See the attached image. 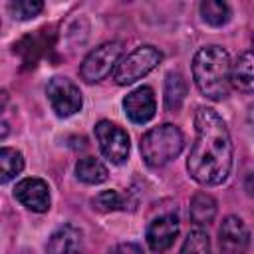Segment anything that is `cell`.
<instances>
[{"mask_svg": "<svg viewBox=\"0 0 254 254\" xmlns=\"http://www.w3.org/2000/svg\"><path fill=\"white\" fill-rule=\"evenodd\" d=\"M187 171L204 187L222 185L232 171V139L224 119L212 107H198L194 113V143Z\"/></svg>", "mask_w": 254, "mask_h": 254, "instance_id": "1", "label": "cell"}, {"mask_svg": "<svg viewBox=\"0 0 254 254\" xmlns=\"http://www.w3.org/2000/svg\"><path fill=\"white\" fill-rule=\"evenodd\" d=\"M192 79L204 97L212 101L224 99L232 87V62L228 52L216 44L200 48L192 58Z\"/></svg>", "mask_w": 254, "mask_h": 254, "instance_id": "2", "label": "cell"}, {"mask_svg": "<svg viewBox=\"0 0 254 254\" xmlns=\"http://www.w3.org/2000/svg\"><path fill=\"white\" fill-rule=\"evenodd\" d=\"M183 145H185V139H183L181 129L173 123H163V125L151 127L141 137L139 149H141L143 161L149 167L157 169L177 159L179 153L183 151Z\"/></svg>", "mask_w": 254, "mask_h": 254, "instance_id": "3", "label": "cell"}, {"mask_svg": "<svg viewBox=\"0 0 254 254\" xmlns=\"http://www.w3.org/2000/svg\"><path fill=\"white\" fill-rule=\"evenodd\" d=\"M163 60V54L155 46H139L129 52L123 60H119L117 67L113 69V79L117 85H129L137 79L151 73Z\"/></svg>", "mask_w": 254, "mask_h": 254, "instance_id": "4", "label": "cell"}, {"mask_svg": "<svg viewBox=\"0 0 254 254\" xmlns=\"http://www.w3.org/2000/svg\"><path fill=\"white\" fill-rule=\"evenodd\" d=\"M121 52H123L121 42H105V44L97 46L83 58V62L79 65V77L85 83L101 81L105 75L111 73V69L117 67Z\"/></svg>", "mask_w": 254, "mask_h": 254, "instance_id": "5", "label": "cell"}, {"mask_svg": "<svg viewBox=\"0 0 254 254\" xmlns=\"http://www.w3.org/2000/svg\"><path fill=\"white\" fill-rule=\"evenodd\" d=\"M46 95H48V101L58 117H71L83 105L81 91L69 77H62V75L52 77L48 81Z\"/></svg>", "mask_w": 254, "mask_h": 254, "instance_id": "6", "label": "cell"}, {"mask_svg": "<svg viewBox=\"0 0 254 254\" xmlns=\"http://www.w3.org/2000/svg\"><path fill=\"white\" fill-rule=\"evenodd\" d=\"M95 139L107 161H111L113 165H123L127 161L131 143L125 129L107 119H101L99 123H95Z\"/></svg>", "mask_w": 254, "mask_h": 254, "instance_id": "7", "label": "cell"}, {"mask_svg": "<svg viewBox=\"0 0 254 254\" xmlns=\"http://www.w3.org/2000/svg\"><path fill=\"white\" fill-rule=\"evenodd\" d=\"M14 196L22 206H26L32 212H46L50 210V204H52L50 187L46 181L38 177L22 179L14 189Z\"/></svg>", "mask_w": 254, "mask_h": 254, "instance_id": "8", "label": "cell"}, {"mask_svg": "<svg viewBox=\"0 0 254 254\" xmlns=\"http://www.w3.org/2000/svg\"><path fill=\"white\" fill-rule=\"evenodd\" d=\"M218 242H220L222 254H246V248L250 242V232H248L244 220L234 214L226 216L218 228Z\"/></svg>", "mask_w": 254, "mask_h": 254, "instance_id": "9", "label": "cell"}, {"mask_svg": "<svg viewBox=\"0 0 254 254\" xmlns=\"http://www.w3.org/2000/svg\"><path fill=\"white\" fill-rule=\"evenodd\" d=\"M123 109H125V115L137 125L151 121L157 111V99H155L153 89L147 85H141L129 91L123 99Z\"/></svg>", "mask_w": 254, "mask_h": 254, "instance_id": "10", "label": "cell"}, {"mask_svg": "<svg viewBox=\"0 0 254 254\" xmlns=\"http://www.w3.org/2000/svg\"><path fill=\"white\" fill-rule=\"evenodd\" d=\"M179 230H181V226H179V218L175 214H163V216L155 218L147 226V234H145L149 248L157 254L167 252L173 246V242L177 240Z\"/></svg>", "mask_w": 254, "mask_h": 254, "instance_id": "11", "label": "cell"}, {"mask_svg": "<svg viewBox=\"0 0 254 254\" xmlns=\"http://www.w3.org/2000/svg\"><path fill=\"white\" fill-rule=\"evenodd\" d=\"M46 252L48 254H81L83 252L81 230L71 224H64L50 236L46 244Z\"/></svg>", "mask_w": 254, "mask_h": 254, "instance_id": "12", "label": "cell"}, {"mask_svg": "<svg viewBox=\"0 0 254 254\" xmlns=\"http://www.w3.org/2000/svg\"><path fill=\"white\" fill-rule=\"evenodd\" d=\"M232 85L242 93H254V50L244 52L232 64Z\"/></svg>", "mask_w": 254, "mask_h": 254, "instance_id": "13", "label": "cell"}, {"mask_svg": "<svg viewBox=\"0 0 254 254\" xmlns=\"http://www.w3.org/2000/svg\"><path fill=\"white\" fill-rule=\"evenodd\" d=\"M107 167L95 157H83L75 163V177L85 185H101L107 181Z\"/></svg>", "mask_w": 254, "mask_h": 254, "instance_id": "14", "label": "cell"}, {"mask_svg": "<svg viewBox=\"0 0 254 254\" xmlns=\"http://www.w3.org/2000/svg\"><path fill=\"white\" fill-rule=\"evenodd\" d=\"M189 214L194 224H208L216 216V200L208 192H194L190 198Z\"/></svg>", "mask_w": 254, "mask_h": 254, "instance_id": "15", "label": "cell"}, {"mask_svg": "<svg viewBox=\"0 0 254 254\" xmlns=\"http://www.w3.org/2000/svg\"><path fill=\"white\" fill-rule=\"evenodd\" d=\"M187 95V83L179 71H169L165 77V109L177 111L181 109Z\"/></svg>", "mask_w": 254, "mask_h": 254, "instance_id": "16", "label": "cell"}, {"mask_svg": "<svg viewBox=\"0 0 254 254\" xmlns=\"http://www.w3.org/2000/svg\"><path fill=\"white\" fill-rule=\"evenodd\" d=\"M24 169V155L18 149L4 147L0 151V183H10L16 175H20Z\"/></svg>", "mask_w": 254, "mask_h": 254, "instance_id": "17", "label": "cell"}, {"mask_svg": "<svg viewBox=\"0 0 254 254\" xmlns=\"http://www.w3.org/2000/svg\"><path fill=\"white\" fill-rule=\"evenodd\" d=\"M200 16L208 26L220 28V26L228 24L230 8H228V4H224L220 0H204V2H200Z\"/></svg>", "mask_w": 254, "mask_h": 254, "instance_id": "18", "label": "cell"}, {"mask_svg": "<svg viewBox=\"0 0 254 254\" xmlns=\"http://www.w3.org/2000/svg\"><path fill=\"white\" fill-rule=\"evenodd\" d=\"M179 254H210V240L208 234L200 228H194L187 234L183 248Z\"/></svg>", "mask_w": 254, "mask_h": 254, "instance_id": "19", "label": "cell"}, {"mask_svg": "<svg viewBox=\"0 0 254 254\" xmlns=\"http://www.w3.org/2000/svg\"><path fill=\"white\" fill-rule=\"evenodd\" d=\"M8 10L12 18L16 20H32L44 10V2L40 0H16L8 4Z\"/></svg>", "mask_w": 254, "mask_h": 254, "instance_id": "20", "label": "cell"}, {"mask_svg": "<svg viewBox=\"0 0 254 254\" xmlns=\"http://www.w3.org/2000/svg\"><path fill=\"white\" fill-rule=\"evenodd\" d=\"M91 204L101 210V212H111V210H119V208H125L123 206V198L117 190H101L93 200Z\"/></svg>", "mask_w": 254, "mask_h": 254, "instance_id": "21", "label": "cell"}, {"mask_svg": "<svg viewBox=\"0 0 254 254\" xmlns=\"http://www.w3.org/2000/svg\"><path fill=\"white\" fill-rule=\"evenodd\" d=\"M107 254H143V250L133 242H123V244L113 246Z\"/></svg>", "mask_w": 254, "mask_h": 254, "instance_id": "22", "label": "cell"}, {"mask_svg": "<svg viewBox=\"0 0 254 254\" xmlns=\"http://www.w3.org/2000/svg\"><path fill=\"white\" fill-rule=\"evenodd\" d=\"M244 190H246L250 196H254V173H250V175L246 177V181H244Z\"/></svg>", "mask_w": 254, "mask_h": 254, "instance_id": "23", "label": "cell"}, {"mask_svg": "<svg viewBox=\"0 0 254 254\" xmlns=\"http://www.w3.org/2000/svg\"><path fill=\"white\" fill-rule=\"evenodd\" d=\"M248 123L252 125V129H254V103L250 105V109H248Z\"/></svg>", "mask_w": 254, "mask_h": 254, "instance_id": "24", "label": "cell"}]
</instances>
